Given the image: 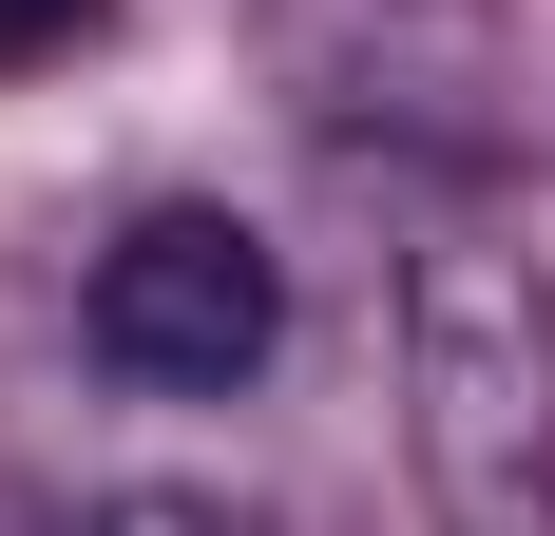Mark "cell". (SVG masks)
Wrapping results in <instances>:
<instances>
[{"label":"cell","mask_w":555,"mask_h":536,"mask_svg":"<svg viewBox=\"0 0 555 536\" xmlns=\"http://www.w3.org/2000/svg\"><path fill=\"white\" fill-rule=\"evenodd\" d=\"M402 441L441 536H555V288L499 230H441L402 268Z\"/></svg>","instance_id":"1"},{"label":"cell","mask_w":555,"mask_h":536,"mask_svg":"<svg viewBox=\"0 0 555 536\" xmlns=\"http://www.w3.org/2000/svg\"><path fill=\"white\" fill-rule=\"evenodd\" d=\"M77 345H96L134 403H230V383H269V345H287V250L249 212H211V192H172V212H134L77 268Z\"/></svg>","instance_id":"2"},{"label":"cell","mask_w":555,"mask_h":536,"mask_svg":"<svg viewBox=\"0 0 555 536\" xmlns=\"http://www.w3.org/2000/svg\"><path fill=\"white\" fill-rule=\"evenodd\" d=\"M115 0H0V77H57V58H96Z\"/></svg>","instance_id":"3"},{"label":"cell","mask_w":555,"mask_h":536,"mask_svg":"<svg viewBox=\"0 0 555 536\" xmlns=\"http://www.w3.org/2000/svg\"><path fill=\"white\" fill-rule=\"evenodd\" d=\"M77 536H230V518H211V498H96Z\"/></svg>","instance_id":"4"}]
</instances>
